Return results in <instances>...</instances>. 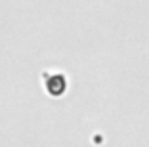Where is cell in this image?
<instances>
[{
  "mask_svg": "<svg viewBox=\"0 0 149 147\" xmlns=\"http://www.w3.org/2000/svg\"><path fill=\"white\" fill-rule=\"evenodd\" d=\"M46 90L52 95H61L65 90V78L61 75H50L48 82H46Z\"/></svg>",
  "mask_w": 149,
  "mask_h": 147,
  "instance_id": "obj_1",
  "label": "cell"
}]
</instances>
